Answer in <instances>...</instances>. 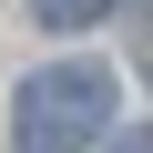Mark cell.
Masks as SVG:
<instances>
[{
	"instance_id": "6da1fadb",
	"label": "cell",
	"mask_w": 153,
	"mask_h": 153,
	"mask_svg": "<svg viewBox=\"0 0 153 153\" xmlns=\"http://www.w3.org/2000/svg\"><path fill=\"white\" fill-rule=\"evenodd\" d=\"M102 133H112V71L102 61H51L10 102V143L21 153H92Z\"/></svg>"
},
{
	"instance_id": "7a4b0ae2",
	"label": "cell",
	"mask_w": 153,
	"mask_h": 153,
	"mask_svg": "<svg viewBox=\"0 0 153 153\" xmlns=\"http://www.w3.org/2000/svg\"><path fill=\"white\" fill-rule=\"evenodd\" d=\"M102 10H112V0H31V21H41V31H92Z\"/></svg>"
}]
</instances>
